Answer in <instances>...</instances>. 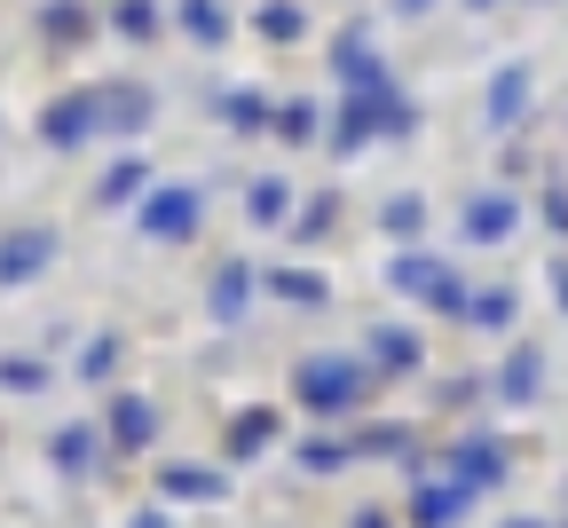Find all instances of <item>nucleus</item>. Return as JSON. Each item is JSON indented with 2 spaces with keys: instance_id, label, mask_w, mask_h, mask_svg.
<instances>
[{
  "instance_id": "1",
  "label": "nucleus",
  "mask_w": 568,
  "mask_h": 528,
  "mask_svg": "<svg viewBox=\"0 0 568 528\" xmlns=\"http://www.w3.org/2000/svg\"><path fill=\"white\" fill-rule=\"evenodd\" d=\"M379 379L372 363H355V355H308L301 370H293V395H301V410H316V418H339V410H355L364 403V387Z\"/></svg>"
},
{
  "instance_id": "2",
  "label": "nucleus",
  "mask_w": 568,
  "mask_h": 528,
  "mask_svg": "<svg viewBox=\"0 0 568 528\" xmlns=\"http://www.w3.org/2000/svg\"><path fill=\"white\" fill-rule=\"evenodd\" d=\"M418 126V111L395 95V88H372V95H347L339 103V126H332V150H339V159H347V150H364V142H379V134H410Z\"/></svg>"
},
{
  "instance_id": "3",
  "label": "nucleus",
  "mask_w": 568,
  "mask_h": 528,
  "mask_svg": "<svg viewBox=\"0 0 568 528\" xmlns=\"http://www.w3.org/2000/svg\"><path fill=\"white\" fill-rule=\"evenodd\" d=\"M142 237L151 245H182V237H197V221H205V190L197 182H159L151 197H142Z\"/></svg>"
},
{
  "instance_id": "4",
  "label": "nucleus",
  "mask_w": 568,
  "mask_h": 528,
  "mask_svg": "<svg viewBox=\"0 0 568 528\" xmlns=\"http://www.w3.org/2000/svg\"><path fill=\"white\" fill-rule=\"evenodd\" d=\"M95 134H103V88H71V95H55L40 111V142L48 150H80Z\"/></svg>"
},
{
  "instance_id": "5",
  "label": "nucleus",
  "mask_w": 568,
  "mask_h": 528,
  "mask_svg": "<svg viewBox=\"0 0 568 528\" xmlns=\"http://www.w3.org/2000/svg\"><path fill=\"white\" fill-rule=\"evenodd\" d=\"M55 230H9L0 237V284H32V276H48L55 268Z\"/></svg>"
},
{
  "instance_id": "6",
  "label": "nucleus",
  "mask_w": 568,
  "mask_h": 528,
  "mask_svg": "<svg viewBox=\"0 0 568 528\" xmlns=\"http://www.w3.org/2000/svg\"><path fill=\"white\" fill-rule=\"evenodd\" d=\"M450 481H466V489H497V481H506V449H497V434H458L450 441Z\"/></svg>"
},
{
  "instance_id": "7",
  "label": "nucleus",
  "mask_w": 568,
  "mask_h": 528,
  "mask_svg": "<svg viewBox=\"0 0 568 528\" xmlns=\"http://www.w3.org/2000/svg\"><path fill=\"white\" fill-rule=\"evenodd\" d=\"M332 71H339V88H347V95L387 88V63H379V48H372L364 32H339V40H332Z\"/></svg>"
},
{
  "instance_id": "8",
  "label": "nucleus",
  "mask_w": 568,
  "mask_h": 528,
  "mask_svg": "<svg viewBox=\"0 0 568 528\" xmlns=\"http://www.w3.org/2000/svg\"><path fill=\"white\" fill-rule=\"evenodd\" d=\"M253 261H222V268H213V284H205V316L213 324H237L245 308H253Z\"/></svg>"
},
{
  "instance_id": "9",
  "label": "nucleus",
  "mask_w": 568,
  "mask_h": 528,
  "mask_svg": "<svg viewBox=\"0 0 568 528\" xmlns=\"http://www.w3.org/2000/svg\"><path fill=\"white\" fill-rule=\"evenodd\" d=\"M521 230V205L506 197V190H481V197H466V237L474 245H506Z\"/></svg>"
},
{
  "instance_id": "10",
  "label": "nucleus",
  "mask_w": 568,
  "mask_h": 528,
  "mask_svg": "<svg viewBox=\"0 0 568 528\" xmlns=\"http://www.w3.org/2000/svg\"><path fill=\"white\" fill-rule=\"evenodd\" d=\"M111 449H151L159 441V403L151 395H111Z\"/></svg>"
},
{
  "instance_id": "11",
  "label": "nucleus",
  "mask_w": 568,
  "mask_h": 528,
  "mask_svg": "<svg viewBox=\"0 0 568 528\" xmlns=\"http://www.w3.org/2000/svg\"><path fill=\"white\" fill-rule=\"evenodd\" d=\"M481 119H489L497 134L529 119V63H506V71L489 80V95H481Z\"/></svg>"
},
{
  "instance_id": "12",
  "label": "nucleus",
  "mask_w": 568,
  "mask_h": 528,
  "mask_svg": "<svg viewBox=\"0 0 568 528\" xmlns=\"http://www.w3.org/2000/svg\"><path fill=\"white\" fill-rule=\"evenodd\" d=\"M466 505H474L466 481H418L410 489V520L418 528H450V520H466Z\"/></svg>"
},
{
  "instance_id": "13",
  "label": "nucleus",
  "mask_w": 568,
  "mask_h": 528,
  "mask_svg": "<svg viewBox=\"0 0 568 528\" xmlns=\"http://www.w3.org/2000/svg\"><path fill=\"white\" fill-rule=\"evenodd\" d=\"M159 497L222 505V497H230V481H222V466H190V458H174V466H159Z\"/></svg>"
},
{
  "instance_id": "14",
  "label": "nucleus",
  "mask_w": 568,
  "mask_h": 528,
  "mask_svg": "<svg viewBox=\"0 0 568 528\" xmlns=\"http://www.w3.org/2000/svg\"><path fill=\"white\" fill-rule=\"evenodd\" d=\"M364 363H379L387 379H403V370H418V363H426V347H418V332H403V324H372Z\"/></svg>"
},
{
  "instance_id": "15",
  "label": "nucleus",
  "mask_w": 568,
  "mask_h": 528,
  "mask_svg": "<svg viewBox=\"0 0 568 528\" xmlns=\"http://www.w3.org/2000/svg\"><path fill=\"white\" fill-rule=\"evenodd\" d=\"M151 88H134V80H111L103 88V134H142V126H151Z\"/></svg>"
},
{
  "instance_id": "16",
  "label": "nucleus",
  "mask_w": 568,
  "mask_h": 528,
  "mask_svg": "<svg viewBox=\"0 0 568 528\" xmlns=\"http://www.w3.org/2000/svg\"><path fill=\"white\" fill-rule=\"evenodd\" d=\"M268 441H276V410H268V403L237 410V418H230V434H222V449H230V458H261Z\"/></svg>"
},
{
  "instance_id": "17",
  "label": "nucleus",
  "mask_w": 568,
  "mask_h": 528,
  "mask_svg": "<svg viewBox=\"0 0 568 528\" xmlns=\"http://www.w3.org/2000/svg\"><path fill=\"white\" fill-rule=\"evenodd\" d=\"M95 449H103V426H55L48 458H55V474H88V466H95Z\"/></svg>"
},
{
  "instance_id": "18",
  "label": "nucleus",
  "mask_w": 568,
  "mask_h": 528,
  "mask_svg": "<svg viewBox=\"0 0 568 528\" xmlns=\"http://www.w3.org/2000/svg\"><path fill=\"white\" fill-rule=\"evenodd\" d=\"M537 387H545V355L537 347H514L506 370H497V395H506V403H537Z\"/></svg>"
},
{
  "instance_id": "19",
  "label": "nucleus",
  "mask_w": 568,
  "mask_h": 528,
  "mask_svg": "<svg viewBox=\"0 0 568 528\" xmlns=\"http://www.w3.org/2000/svg\"><path fill=\"white\" fill-rule=\"evenodd\" d=\"M261 284H268L276 299H293V308H332V284H324L316 268H268Z\"/></svg>"
},
{
  "instance_id": "20",
  "label": "nucleus",
  "mask_w": 568,
  "mask_h": 528,
  "mask_svg": "<svg viewBox=\"0 0 568 528\" xmlns=\"http://www.w3.org/2000/svg\"><path fill=\"white\" fill-rule=\"evenodd\" d=\"M443 276H450V268H443L435 253H395V261H387V284H395V292H418V299H435Z\"/></svg>"
},
{
  "instance_id": "21",
  "label": "nucleus",
  "mask_w": 568,
  "mask_h": 528,
  "mask_svg": "<svg viewBox=\"0 0 568 528\" xmlns=\"http://www.w3.org/2000/svg\"><path fill=\"white\" fill-rule=\"evenodd\" d=\"M95 197H103V205H142V197H151V166H142V159H119V166L95 182Z\"/></svg>"
},
{
  "instance_id": "22",
  "label": "nucleus",
  "mask_w": 568,
  "mask_h": 528,
  "mask_svg": "<svg viewBox=\"0 0 568 528\" xmlns=\"http://www.w3.org/2000/svg\"><path fill=\"white\" fill-rule=\"evenodd\" d=\"M174 17H182V32L205 40V48H222V40H230V9H222V0H182Z\"/></svg>"
},
{
  "instance_id": "23",
  "label": "nucleus",
  "mask_w": 568,
  "mask_h": 528,
  "mask_svg": "<svg viewBox=\"0 0 568 528\" xmlns=\"http://www.w3.org/2000/svg\"><path fill=\"white\" fill-rule=\"evenodd\" d=\"M222 119H230L237 134H261L276 111H268V95H261V88H230V95H222Z\"/></svg>"
},
{
  "instance_id": "24",
  "label": "nucleus",
  "mask_w": 568,
  "mask_h": 528,
  "mask_svg": "<svg viewBox=\"0 0 568 528\" xmlns=\"http://www.w3.org/2000/svg\"><path fill=\"white\" fill-rule=\"evenodd\" d=\"M514 308H521V299H514L506 284H489V292H474V299H466V324H481V332H506V324H514Z\"/></svg>"
},
{
  "instance_id": "25",
  "label": "nucleus",
  "mask_w": 568,
  "mask_h": 528,
  "mask_svg": "<svg viewBox=\"0 0 568 528\" xmlns=\"http://www.w3.org/2000/svg\"><path fill=\"white\" fill-rule=\"evenodd\" d=\"M245 213L261 221V230H268V221H284V213H293V182H276V174H261V182L245 190Z\"/></svg>"
},
{
  "instance_id": "26",
  "label": "nucleus",
  "mask_w": 568,
  "mask_h": 528,
  "mask_svg": "<svg viewBox=\"0 0 568 528\" xmlns=\"http://www.w3.org/2000/svg\"><path fill=\"white\" fill-rule=\"evenodd\" d=\"M379 230L410 245V237L426 230V197H418V190H403V197H387V213H379Z\"/></svg>"
},
{
  "instance_id": "27",
  "label": "nucleus",
  "mask_w": 568,
  "mask_h": 528,
  "mask_svg": "<svg viewBox=\"0 0 568 528\" xmlns=\"http://www.w3.org/2000/svg\"><path fill=\"white\" fill-rule=\"evenodd\" d=\"M40 387H48L40 355H0V395H40Z\"/></svg>"
},
{
  "instance_id": "28",
  "label": "nucleus",
  "mask_w": 568,
  "mask_h": 528,
  "mask_svg": "<svg viewBox=\"0 0 568 528\" xmlns=\"http://www.w3.org/2000/svg\"><path fill=\"white\" fill-rule=\"evenodd\" d=\"M316 119H324V111H316V103L301 95V103H276V119H268V126H276L284 142H316V134H324Z\"/></svg>"
},
{
  "instance_id": "29",
  "label": "nucleus",
  "mask_w": 568,
  "mask_h": 528,
  "mask_svg": "<svg viewBox=\"0 0 568 528\" xmlns=\"http://www.w3.org/2000/svg\"><path fill=\"white\" fill-rule=\"evenodd\" d=\"M111 370H119V332H95V339L80 347V379H88V387H103Z\"/></svg>"
},
{
  "instance_id": "30",
  "label": "nucleus",
  "mask_w": 568,
  "mask_h": 528,
  "mask_svg": "<svg viewBox=\"0 0 568 528\" xmlns=\"http://www.w3.org/2000/svg\"><path fill=\"white\" fill-rule=\"evenodd\" d=\"M253 24H261V40H301V32H308V17L293 9V0H268Z\"/></svg>"
},
{
  "instance_id": "31",
  "label": "nucleus",
  "mask_w": 568,
  "mask_h": 528,
  "mask_svg": "<svg viewBox=\"0 0 568 528\" xmlns=\"http://www.w3.org/2000/svg\"><path fill=\"white\" fill-rule=\"evenodd\" d=\"M40 32L48 40H80L88 32V9H80V0H55V9H40Z\"/></svg>"
},
{
  "instance_id": "32",
  "label": "nucleus",
  "mask_w": 568,
  "mask_h": 528,
  "mask_svg": "<svg viewBox=\"0 0 568 528\" xmlns=\"http://www.w3.org/2000/svg\"><path fill=\"white\" fill-rule=\"evenodd\" d=\"M347 449H372V458H403V449H410V426H364Z\"/></svg>"
},
{
  "instance_id": "33",
  "label": "nucleus",
  "mask_w": 568,
  "mask_h": 528,
  "mask_svg": "<svg viewBox=\"0 0 568 528\" xmlns=\"http://www.w3.org/2000/svg\"><path fill=\"white\" fill-rule=\"evenodd\" d=\"M119 32L126 40H151L159 32V0H119Z\"/></svg>"
},
{
  "instance_id": "34",
  "label": "nucleus",
  "mask_w": 568,
  "mask_h": 528,
  "mask_svg": "<svg viewBox=\"0 0 568 528\" xmlns=\"http://www.w3.org/2000/svg\"><path fill=\"white\" fill-rule=\"evenodd\" d=\"M347 458H355L347 441H308V449H301V466H308V474H332V466H347Z\"/></svg>"
},
{
  "instance_id": "35",
  "label": "nucleus",
  "mask_w": 568,
  "mask_h": 528,
  "mask_svg": "<svg viewBox=\"0 0 568 528\" xmlns=\"http://www.w3.org/2000/svg\"><path fill=\"white\" fill-rule=\"evenodd\" d=\"M332 213H339V197H316V205L293 221V237H301V245H308V237H324V230H332Z\"/></svg>"
},
{
  "instance_id": "36",
  "label": "nucleus",
  "mask_w": 568,
  "mask_h": 528,
  "mask_svg": "<svg viewBox=\"0 0 568 528\" xmlns=\"http://www.w3.org/2000/svg\"><path fill=\"white\" fill-rule=\"evenodd\" d=\"M466 299H474V292H466L458 276H443V284H435V308H443V316H466Z\"/></svg>"
},
{
  "instance_id": "37",
  "label": "nucleus",
  "mask_w": 568,
  "mask_h": 528,
  "mask_svg": "<svg viewBox=\"0 0 568 528\" xmlns=\"http://www.w3.org/2000/svg\"><path fill=\"white\" fill-rule=\"evenodd\" d=\"M545 221H552V230H568V190H545Z\"/></svg>"
},
{
  "instance_id": "38",
  "label": "nucleus",
  "mask_w": 568,
  "mask_h": 528,
  "mask_svg": "<svg viewBox=\"0 0 568 528\" xmlns=\"http://www.w3.org/2000/svg\"><path fill=\"white\" fill-rule=\"evenodd\" d=\"M126 528H174V512H159V505H142V512H134Z\"/></svg>"
},
{
  "instance_id": "39",
  "label": "nucleus",
  "mask_w": 568,
  "mask_h": 528,
  "mask_svg": "<svg viewBox=\"0 0 568 528\" xmlns=\"http://www.w3.org/2000/svg\"><path fill=\"white\" fill-rule=\"evenodd\" d=\"M552 292H560V316H568V261L552 268Z\"/></svg>"
},
{
  "instance_id": "40",
  "label": "nucleus",
  "mask_w": 568,
  "mask_h": 528,
  "mask_svg": "<svg viewBox=\"0 0 568 528\" xmlns=\"http://www.w3.org/2000/svg\"><path fill=\"white\" fill-rule=\"evenodd\" d=\"M426 9H435V0H395V17H426Z\"/></svg>"
},
{
  "instance_id": "41",
  "label": "nucleus",
  "mask_w": 568,
  "mask_h": 528,
  "mask_svg": "<svg viewBox=\"0 0 568 528\" xmlns=\"http://www.w3.org/2000/svg\"><path fill=\"white\" fill-rule=\"evenodd\" d=\"M355 528H387V512H355Z\"/></svg>"
},
{
  "instance_id": "42",
  "label": "nucleus",
  "mask_w": 568,
  "mask_h": 528,
  "mask_svg": "<svg viewBox=\"0 0 568 528\" xmlns=\"http://www.w3.org/2000/svg\"><path fill=\"white\" fill-rule=\"evenodd\" d=\"M506 528H545V520H506Z\"/></svg>"
},
{
  "instance_id": "43",
  "label": "nucleus",
  "mask_w": 568,
  "mask_h": 528,
  "mask_svg": "<svg viewBox=\"0 0 568 528\" xmlns=\"http://www.w3.org/2000/svg\"><path fill=\"white\" fill-rule=\"evenodd\" d=\"M466 9H497V0H466Z\"/></svg>"
}]
</instances>
